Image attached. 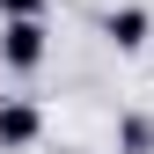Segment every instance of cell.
I'll list each match as a JSON object with an SVG mask.
<instances>
[{"label": "cell", "mask_w": 154, "mask_h": 154, "mask_svg": "<svg viewBox=\"0 0 154 154\" xmlns=\"http://www.w3.org/2000/svg\"><path fill=\"white\" fill-rule=\"evenodd\" d=\"M110 147H118V154H154V118H147V110H118Z\"/></svg>", "instance_id": "277c9868"}, {"label": "cell", "mask_w": 154, "mask_h": 154, "mask_svg": "<svg viewBox=\"0 0 154 154\" xmlns=\"http://www.w3.org/2000/svg\"><path fill=\"white\" fill-rule=\"evenodd\" d=\"M44 140V103L37 95H0V154H29Z\"/></svg>", "instance_id": "6da1fadb"}, {"label": "cell", "mask_w": 154, "mask_h": 154, "mask_svg": "<svg viewBox=\"0 0 154 154\" xmlns=\"http://www.w3.org/2000/svg\"><path fill=\"white\" fill-rule=\"evenodd\" d=\"M51 59V29L44 22H0V66L8 73H37Z\"/></svg>", "instance_id": "7a4b0ae2"}, {"label": "cell", "mask_w": 154, "mask_h": 154, "mask_svg": "<svg viewBox=\"0 0 154 154\" xmlns=\"http://www.w3.org/2000/svg\"><path fill=\"white\" fill-rule=\"evenodd\" d=\"M51 0H0V22H44Z\"/></svg>", "instance_id": "5b68a950"}, {"label": "cell", "mask_w": 154, "mask_h": 154, "mask_svg": "<svg viewBox=\"0 0 154 154\" xmlns=\"http://www.w3.org/2000/svg\"><path fill=\"white\" fill-rule=\"evenodd\" d=\"M103 37L125 51V59H132V51H147V37H154V8H140V0H118V8L103 15Z\"/></svg>", "instance_id": "3957f363"}]
</instances>
